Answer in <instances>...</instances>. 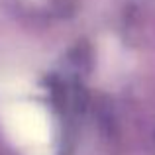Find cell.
<instances>
[{
    "label": "cell",
    "mask_w": 155,
    "mask_h": 155,
    "mask_svg": "<svg viewBox=\"0 0 155 155\" xmlns=\"http://www.w3.org/2000/svg\"><path fill=\"white\" fill-rule=\"evenodd\" d=\"M8 137L28 153H43L51 141L49 116L43 108L31 102H16L4 112Z\"/></svg>",
    "instance_id": "cell-1"
}]
</instances>
